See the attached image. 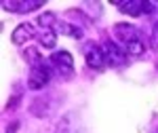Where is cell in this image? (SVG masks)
Returning a JSON list of instances; mask_svg holds the SVG:
<instances>
[{
	"instance_id": "obj_1",
	"label": "cell",
	"mask_w": 158,
	"mask_h": 133,
	"mask_svg": "<svg viewBox=\"0 0 158 133\" xmlns=\"http://www.w3.org/2000/svg\"><path fill=\"white\" fill-rule=\"evenodd\" d=\"M114 34L116 38L120 40L122 49L127 51V53H131V55H143V36H141V32L133 28V25H127V24H116L114 25Z\"/></svg>"
},
{
	"instance_id": "obj_6",
	"label": "cell",
	"mask_w": 158,
	"mask_h": 133,
	"mask_svg": "<svg viewBox=\"0 0 158 133\" xmlns=\"http://www.w3.org/2000/svg\"><path fill=\"white\" fill-rule=\"evenodd\" d=\"M34 30H32V25H19L15 32H13V42L15 45H21V42H25V40H30V38H34Z\"/></svg>"
},
{
	"instance_id": "obj_2",
	"label": "cell",
	"mask_w": 158,
	"mask_h": 133,
	"mask_svg": "<svg viewBox=\"0 0 158 133\" xmlns=\"http://www.w3.org/2000/svg\"><path fill=\"white\" fill-rule=\"evenodd\" d=\"M30 89H42L51 78V63L38 51H30Z\"/></svg>"
},
{
	"instance_id": "obj_7",
	"label": "cell",
	"mask_w": 158,
	"mask_h": 133,
	"mask_svg": "<svg viewBox=\"0 0 158 133\" xmlns=\"http://www.w3.org/2000/svg\"><path fill=\"white\" fill-rule=\"evenodd\" d=\"M2 6L4 9H11V11H30V9L42 6V2H4Z\"/></svg>"
},
{
	"instance_id": "obj_3",
	"label": "cell",
	"mask_w": 158,
	"mask_h": 133,
	"mask_svg": "<svg viewBox=\"0 0 158 133\" xmlns=\"http://www.w3.org/2000/svg\"><path fill=\"white\" fill-rule=\"evenodd\" d=\"M51 63L53 68L59 72V76H70L74 72V59L68 51H59V53H53L51 57Z\"/></svg>"
},
{
	"instance_id": "obj_5",
	"label": "cell",
	"mask_w": 158,
	"mask_h": 133,
	"mask_svg": "<svg viewBox=\"0 0 158 133\" xmlns=\"http://www.w3.org/2000/svg\"><path fill=\"white\" fill-rule=\"evenodd\" d=\"M116 6L120 9V11H129V15H141L143 11H148L150 6H154L152 2H141V0H129V2H116Z\"/></svg>"
},
{
	"instance_id": "obj_4",
	"label": "cell",
	"mask_w": 158,
	"mask_h": 133,
	"mask_svg": "<svg viewBox=\"0 0 158 133\" xmlns=\"http://www.w3.org/2000/svg\"><path fill=\"white\" fill-rule=\"evenodd\" d=\"M85 57H86V63L95 70H103L108 63H106V55H103V49L99 45H86L85 47Z\"/></svg>"
}]
</instances>
